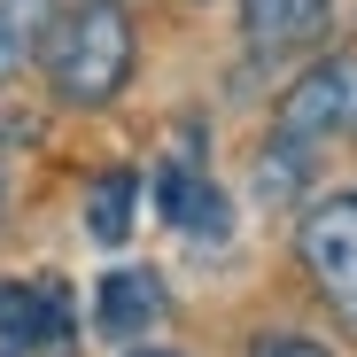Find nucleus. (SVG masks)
<instances>
[{
	"label": "nucleus",
	"instance_id": "9d476101",
	"mask_svg": "<svg viewBox=\"0 0 357 357\" xmlns=\"http://www.w3.org/2000/svg\"><path fill=\"white\" fill-rule=\"evenodd\" d=\"M0 16H8L24 39H39V31L54 24V0H0Z\"/></svg>",
	"mask_w": 357,
	"mask_h": 357
},
{
	"label": "nucleus",
	"instance_id": "20e7f679",
	"mask_svg": "<svg viewBox=\"0 0 357 357\" xmlns=\"http://www.w3.org/2000/svg\"><path fill=\"white\" fill-rule=\"evenodd\" d=\"M70 342V287H16L0 280V357H39Z\"/></svg>",
	"mask_w": 357,
	"mask_h": 357
},
{
	"label": "nucleus",
	"instance_id": "f03ea898",
	"mask_svg": "<svg viewBox=\"0 0 357 357\" xmlns=\"http://www.w3.org/2000/svg\"><path fill=\"white\" fill-rule=\"evenodd\" d=\"M357 132V54H326L280 101V140L311 148V140H349Z\"/></svg>",
	"mask_w": 357,
	"mask_h": 357
},
{
	"label": "nucleus",
	"instance_id": "ddd939ff",
	"mask_svg": "<svg viewBox=\"0 0 357 357\" xmlns=\"http://www.w3.org/2000/svg\"><path fill=\"white\" fill-rule=\"evenodd\" d=\"M132 357H171V349H132Z\"/></svg>",
	"mask_w": 357,
	"mask_h": 357
},
{
	"label": "nucleus",
	"instance_id": "9b49d317",
	"mask_svg": "<svg viewBox=\"0 0 357 357\" xmlns=\"http://www.w3.org/2000/svg\"><path fill=\"white\" fill-rule=\"evenodd\" d=\"M257 357H326L319 342H303V334H264L257 342Z\"/></svg>",
	"mask_w": 357,
	"mask_h": 357
},
{
	"label": "nucleus",
	"instance_id": "6e6552de",
	"mask_svg": "<svg viewBox=\"0 0 357 357\" xmlns=\"http://www.w3.org/2000/svg\"><path fill=\"white\" fill-rule=\"evenodd\" d=\"M319 8H326V0H241V16H249V39H264V47H287V39H303V31L319 24Z\"/></svg>",
	"mask_w": 357,
	"mask_h": 357
},
{
	"label": "nucleus",
	"instance_id": "f257e3e1",
	"mask_svg": "<svg viewBox=\"0 0 357 357\" xmlns=\"http://www.w3.org/2000/svg\"><path fill=\"white\" fill-rule=\"evenodd\" d=\"M132 70V24L116 0H86V8H70L63 24L47 31V78L63 101H109L116 86H125Z\"/></svg>",
	"mask_w": 357,
	"mask_h": 357
},
{
	"label": "nucleus",
	"instance_id": "0eeeda50",
	"mask_svg": "<svg viewBox=\"0 0 357 357\" xmlns=\"http://www.w3.org/2000/svg\"><path fill=\"white\" fill-rule=\"evenodd\" d=\"M132 202H140V178H132V171H101L93 195H86V233L116 249V241L132 233Z\"/></svg>",
	"mask_w": 357,
	"mask_h": 357
},
{
	"label": "nucleus",
	"instance_id": "39448f33",
	"mask_svg": "<svg viewBox=\"0 0 357 357\" xmlns=\"http://www.w3.org/2000/svg\"><path fill=\"white\" fill-rule=\"evenodd\" d=\"M155 202H163V218H171V225L202 233V241H218V233L233 225V218H225V195L210 187V178H195L187 163H171V171L155 178Z\"/></svg>",
	"mask_w": 357,
	"mask_h": 357
},
{
	"label": "nucleus",
	"instance_id": "423d86ee",
	"mask_svg": "<svg viewBox=\"0 0 357 357\" xmlns=\"http://www.w3.org/2000/svg\"><path fill=\"white\" fill-rule=\"evenodd\" d=\"M93 311H101V334H148L163 319V287H155V272H109Z\"/></svg>",
	"mask_w": 357,
	"mask_h": 357
},
{
	"label": "nucleus",
	"instance_id": "1a4fd4ad",
	"mask_svg": "<svg viewBox=\"0 0 357 357\" xmlns=\"http://www.w3.org/2000/svg\"><path fill=\"white\" fill-rule=\"evenodd\" d=\"M303 163H311V148H295V140H272V155L257 163V187H264L272 202H287L295 187H303Z\"/></svg>",
	"mask_w": 357,
	"mask_h": 357
},
{
	"label": "nucleus",
	"instance_id": "f8f14e48",
	"mask_svg": "<svg viewBox=\"0 0 357 357\" xmlns=\"http://www.w3.org/2000/svg\"><path fill=\"white\" fill-rule=\"evenodd\" d=\"M24 47H31V39H24V31H16L8 16H0V78H8V70L24 63Z\"/></svg>",
	"mask_w": 357,
	"mask_h": 357
},
{
	"label": "nucleus",
	"instance_id": "4468645a",
	"mask_svg": "<svg viewBox=\"0 0 357 357\" xmlns=\"http://www.w3.org/2000/svg\"><path fill=\"white\" fill-rule=\"evenodd\" d=\"M0 202H8V187H0Z\"/></svg>",
	"mask_w": 357,
	"mask_h": 357
},
{
	"label": "nucleus",
	"instance_id": "7ed1b4c3",
	"mask_svg": "<svg viewBox=\"0 0 357 357\" xmlns=\"http://www.w3.org/2000/svg\"><path fill=\"white\" fill-rule=\"evenodd\" d=\"M303 264H311L319 287L334 295V311L357 319V187H349V195H326V202L303 218Z\"/></svg>",
	"mask_w": 357,
	"mask_h": 357
}]
</instances>
